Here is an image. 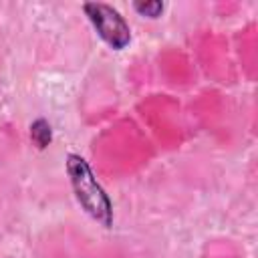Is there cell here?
<instances>
[{
    "instance_id": "2",
    "label": "cell",
    "mask_w": 258,
    "mask_h": 258,
    "mask_svg": "<svg viewBox=\"0 0 258 258\" xmlns=\"http://www.w3.org/2000/svg\"><path fill=\"white\" fill-rule=\"evenodd\" d=\"M83 12L99 38L113 50H123L131 42V28L121 12L105 2H85Z\"/></svg>"
},
{
    "instance_id": "1",
    "label": "cell",
    "mask_w": 258,
    "mask_h": 258,
    "mask_svg": "<svg viewBox=\"0 0 258 258\" xmlns=\"http://www.w3.org/2000/svg\"><path fill=\"white\" fill-rule=\"evenodd\" d=\"M64 169L81 210L103 228H111L115 220L113 202L101 185V181L97 179L89 161L79 153H69L64 159Z\"/></svg>"
},
{
    "instance_id": "3",
    "label": "cell",
    "mask_w": 258,
    "mask_h": 258,
    "mask_svg": "<svg viewBox=\"0 0 258 258\" xmlns=\"http://www.w3.org/2000/svg\"><path fill=\"white\" fill-rule=\"evenodd\" d=\"M30 141L34 143L36 149H46L52 143V127L44 117H38L30 123Z\"/></svg>"
},
{
    "instance_id": "4",
    "label": "cell",
    "mask_w": 258,
    "mask_h": 258,
    "mask_svg": "<svg viewBox=\"0 0 258 258\" xmlns=\"http://www.w3.org/2000/svg\"><path fill=\"white\" fill-rule=\"evenodd\" d=\"M133 10L143 18H159L165 10V4L159 0H135Z\"/></svg>"
}]
</instances>
